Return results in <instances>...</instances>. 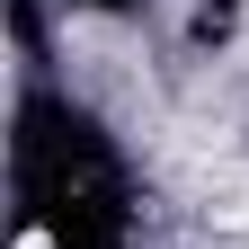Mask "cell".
<instances>
[{
    "label": "cell",
    "mask_w": 249,
    "mask_h": 249,
    "mask_svg": "<svg viewBox=\"0 0 249 249\" xmlns=\"http://www.w3.org/2000/svg\"><path fill=\"white\" fill-rule=\"evenodd\" d=\"M18 249H53V240H45V231H27V240H18Z\"/></svg>",
    "instance_id": "6da1fadb"
}]
</instances>
